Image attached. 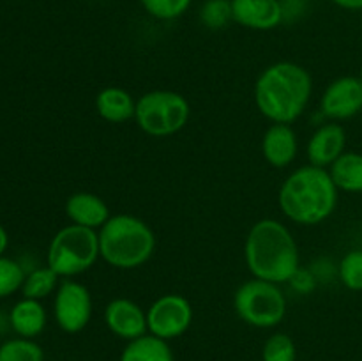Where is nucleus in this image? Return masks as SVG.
Wrapping results in <instances>:
<instances>
[{
  "mask_svg": "<svg viewBox=\"0 0 362 361\" xmlns=\"http://www.w3.org/2000/svg\"><path fill=\"white\" fill-rule=\"evenodd\" d=\"M346 151V131L339 122H322L311 134L306 147L310 165L329 168Z\"/></svg>",
  "mask_w": 362,
  "mask_h": 361,
  "instance_id": "f8f14e48",
  "label": "nucleus"
},
{
  "mask_svg": "<svg viewBox=\"0 0 362 361\" xmlns=\"http://www.w3.org/2000/svg\"><path fill=\"white\" fill-rule=\"evenodd\" d=\"M200 21L205 28L221 30L233 21L232 0H205L200 7Z\"/></svg>",
  "mask_w": 362,
  "mask_h": 361,
  "instance_id": "5701e85b",
  "label": "nucleus"
},
{
  "mask_svg": "<svg viewBox=\"0 0 362 361\" xmlns=\"http://www.w3.org/2000/svg\"><path fill=\"white\" fill-rule=\"evenodd\" d=\"M264 361H297V347L286 333H272L262 349Z\"/></svg>",
  "mask_w": 362,
  "mask_h": 361,
  "instance_id": "b1692460",
  "label": "nucleus"
},
{
  "mask_svg": "<svg viewBox=\"0 0 362 361\" xmlns=\"http://www.w3.org/2000/svg\"><path fill=\"white\" fill-rule=\"evenodd\" d=\"M357 76H359L361 80H362V64H361V67H359V74H357Z\"/></svg>",
  "mask_w": 362,
  "mask_h": 361,
  "instance_id": "473e14b6",
  "label": "nucleus"
},
{
  "mask_svg": "<svg viewBox=\"0 0 362 361\" xmlns=\"http://www.w3.org/2000/svg\"><path fill=\"white\" fill-rule=\"evenodd\" d=\"M119 361H175L168 342L158 336L147 335L127 342Z\"/></svg>",
  "mask_w": 362,
  "mask_h": 361,
  "instance_id": "6ab92c4d",
  "label": "nucleus"
},
{
  "mask_svg": "<svg viewBox=\"0 0 362 361\" xmlns=\"http://www.w3.org/2000/svg\"><path fill=\"white\" fill-rule=\"evenodd\" d=\"M310 271L313 273L317 283H334L338 282V262L332 260L331 257H318L311 262V265H308Z\"/></svg>",
  "mask_w": 362,
  "mask_h": 361,
  "instance_id": "bb28decb",
  "label": "nucleus"
},
{
  "mask_svg": "<svg viewBox=\"0 0 362 361\" xmlns=\"http://www.w3.org/2000/svg\"><path fill=\"white\" fill-rule=\"evenodd\" d=\"M193 315V306L182 294H163L147 310L148 333L166 342L179 338L189 329Z\"/></svg>",
  "mask_w": 362,
  "mask_h": 361,
  "instance_id": "1a4fd4ad",
  "label": "nucleus"
},
{
  "mask_svg": "<svg viewBox=\"0 0 362 361\" xmlns=\"http://www.w3.org/2000/svg\"><path fill=\"white\" fill-rule=\"evenodd\" d=\"M95 110L106 122L122 124L134 119L136 101L122 87H106L95 98Z\"/></svg>",
  "mask_w": 362,
  "mask_h": 361,
  "instance_id": "dca6fc26",
  "label": "nucleus"
},
{
  "mask_svg": "<svg viewBox=\"0 0 362 361\" xmlns=\"http://www.w3.org/2000/svg\"><path fill=\"white\" fill-rule=\"evenodd\" d=\"M299 152L297 133L290 124H272L262 138V154L274 168H286L292 165Z\"/></svg>",
  "mask_w": 362,
  "mask_h": 361,
  "instance_id": "4468645a",
  "label": "nucleus"
},
{
  "mask_svg": "<svg viewBox=\"0 0 362 361\" xmlns=\"http://www.w3.org/2000/svg\"><path fill=\"white\" fill-rule=\"evenodd\" d=\"M313 94V78L300 64H271L255 81V105L272 124H292L306 112Z\"/></svg>",
  "mask_w": 362,
  "mask_h": 361,
  "instance_id": "f257e3e1",
  "label": "nucleus"
},
{
  "mask_svg": "<svg viewBox=\"0 0 362 361\" xmlns=\"http://www.w3.org/2000/svg\"><path fill=\"white\" fill-rule=\"evenodd\" d=\"M59 283L60 276L48 265H42V268H34L27 273L21 292H23V297L41 301L55 292L59 289Z\"/></svg>",
  "mask_w": 362,
  "mask_h": 361,
  "instance_id": "aec40b11",
  "label": "nucleus"
},
{
  "mask_svg": "<svg viewBox=\"0 0 362 361\" xmlns=\"http://www.w3.org/2000/svg\"><path fill=\"white\" fill-rule=\"evenodd\" d=\"M7 244H9V237H7L6 229L0 225V255H4V251L7 250Z\"/></svg>",
  "mask_w": 362,
  "mask_h": 361,
  "instance_id": "7c9ffc66",
  "label": "nucleus"
},
{
  "mask_svg": "<svg viewBox=\"0 0 362 361\" xmlns=\"http://www.w3.org/2000/svg\"><path fill=\"white\" fill-rule=\"evenodd\" d=\"M288 285L292 287L297 294L306 296V294H311L315 289H317L318 283L317 280H315L313 273L310 271V268H303V265H300V268L296 271V275L290 278Z\"/></svg>",
  "mask_w": 362,
  "mask_h": 361,
  "instance_id": "cd10ccee",
  "label": "nucleus"
},
{
  "mask_svg": "<svg viewBox=\"0 0 362 361\" xmlns=\"http://www.w3.org/2000/svg\"><path fill=\"white\" fill-rule=\"evenodd\" d=\"M235 314L247 326L258 329L276 328L286 315V296L278 283L251 278L233 294Z\"/></svg>",
  "mask_w": 362,
  "mask_h": 361,
  "instance_id": "0eeeda50",
  "label": "nucleus"
},
{
  "mask_svg": "<svg viewBox=\"0 0 362 361\" xmlns=\"http://www.w3.org/2000/svg\"><path fill=\"white\" fill-rule=\"evenodd\" d=\"M362 112V80L345 74L327 85L320 99V113L329 120L341 122L357 117Z\"/></svg>",
  "mask_w": 362,
  "mask_h": 361,
  "instance_id": "9d476101",
  "label": "nucleus"
},
{
  "mask_svg": "<svg viewBox=\"0 0 362 361\" xmlns=\"http://www.w3.org/2000/svg\"><path fill=\"white\" fill-rule=\"evenodd\" d=\"M101 258L115 269H138L147 264L156 251L154 230L133 214H112L98 230Z\"/></svg>",
  "mask_w": 362,
  "mask_h": 361,
  "instance_id": "20e7f679",
  "label": "nucleus"
},
{
  "mask_svg": "<svg viewBox=\"0 0 362 361\" xmlns=\"http://www.w3.org/2000/svg\"><path fill=\"white\" fill-rule=\"evenodd\" d=\"M281 2L283 23L299 21L308 11V0H279Z\"/></svg>",
  "mask_w": 362,
  "mask_h": 361,
  "instance_id": "c85d7f7f",
  "label": "nucleus"
},
{
  "mask_svg": "<svg viewBox=\"0 0 362 361\" xmlns=\"http://www.w3.org/2000/svg\"><path fill=\"white\" fill-rule=\"evenodd\" d=\"M92 311L94 303L87 285L78 280L64 278L53 297V317L57 326L69 335L80 333L90 322Z\"/></svg>",
  "mask_w": 362,
  "mask_h": 361,
  "instance_id": "6e6552de",
  "label": "nucleus"
},
{
  "mask_svg": "<svg viewBox=\"0 0 362 361\" xmlns=\"http://www.w3.org/2000/svg\"><path fill=\"white\" fill-rule=\"evenodd\" d=\"M338 282L352 292H362V248H352L339 258Z\"/></svg>",
  "mask_w": 362,
  "mask_h": 361,
  "instance_id": "412c9836",
  "label": "nucleus"
},
{
  "mask_svg": "<svg viewBox=\"0 0 362 361\" xmlns=\"http://www.w3.org/2000/svg\"><path fill=\"white\" fill-rule=\"evenodd\" d=\"M278 202L281 212L290 222L313 227L334 214L339 190L327 168L303 165L283 180Z\"/></svg>",
  "mask_w": 362,
  "mask_h": 361,
  "instance_id": "7ed1b4c3",
  "label": "nucleus"
},
{
  "mask_svg": "<svg viewBox=\"0 0 362 361\" xmlns=\"http://www.w3.org/2000/svg\"><path fill=\"white\" fill-rule=\"evenodd\" d=\"M233 21L251 30H272L283 23L279 0H232Z\"/></svg>",
  "mask_w": 362,
  "mask_h": 361,
  "instance_id": "ddd939ff",
  "label": "nucleus"
},
{
  "mask_svg": "<svg viewBox=\"0 0 362 361\" xmlns=\"http://www.w3.org/2000/svg\"><path fill=\"white\" fill-rule=\"evenodd\" d=\"M66 214L74 225L92 230H99L112 218L108 204L90 191H78L71 195L66 202Z\"/></svg>",
  "mask_w": 362,
  "mask_h": 361,
  "instance_id": "2eb2a0df",
  "label": "nucleus"
},
{
  "mask_svg": "<svg viewBox=\"0 0 362 361\" xmlns=\"http://www.w3.org/2000/svg\"><path fill=\"white\" fill-rule=\"evenodd\" d=\"M338 7L346 11H362V0H332Z\"/></svg>",
  "mask_w": 362,
  "mask_h": 361,
  "instance_id": "c756f323",
  "label": "nucleus"
},
{
  "mask_svg": "<svg viewBox=\"0 0 362 361\" xmlns=\"http://www.w3.org/2000/svg\"><path fill=\"white\" fill-rule=\"evenodd\" d=\"M0 361H45V353L32 338L18 336L0 345Z\"/></svg>",
  "mask_w": 362,
  "mask_h": 361,
  "instance_id": "4be33fe9",
  "label": "nucleus"
},
{
  "mask_svg": "<svg viewBox=\"0 0 362 361\" xmlns=\"http://www.w3.org/2000/svg\"><path fill=\"white\" fill-rule=\"evenodd\" d=\"M105 324L119 338L131 342L147 335V311L127 297H115L105 308Z\"/></svg>",
  "mask_w": 362,
  "mask_h": 361,
  "instance_id": "9b49d317",
  "label": "nucleus"
},
{
  "mask_svg": "<svg viewBox=\"0 0 362 361\" xmlns=\"http://www.w3.org/2000/svg\"><path fill=\"white\" fill-rule=\"evenodd\" d=\"M98 258H101L98 230L69 223L49 241L46 265L60 278H74L95 265Z\"/></svg>",
  "mask_w": 362,
  "mask_h": 361,
  "instance_id": "39448f33",
  "label": "nucleus"
},
{
  "mask_svg": "<svg viewBox=\"0 0 362 361\" xmlns=\"http://www.w3.org/2000/svg\"><path fill=\"white\" fill-rule=\"evenodd\" d=\"M244 260L253 278L288 283L300 268L297 241L288 227L276 218L258 219L244 243Z\"/></svg>",
  "mask_w": 362,
  "mask_h": 361,
  "instance_id": "f03ea898",
  "label": "nucleus"
},
{
  "mask_svg": "<svg viewBox=\"0 0 362 361\" xmlns=\"http://www.w3.org/2000/svg\"><path fill=\"white\" fill-rule=\"evenodd\" d=\"M144 9L156 20L170 21L182 16L193 0H140Z\"/></svg>",
  "mask_w": 362,
  "mask_h": 361,
  "instance_id": "a878e982",
  "label": "nucleus"
},
{
  "mask_svg": "<svg viewBox=\"0 0 362 361\" xmlns=\"http://www.w3.org/2000/svg\"><path fill=\"white\" fill-rule=\"evenodd\" d=\"M25 276L27 271L21 262L0 255V299L20 290L23 287Z\"/></svg>",
  "mask_w": 362,
  "mask_h": 361,
  "instance_id": "393cba45",
  "label": "nucleus"
},
{
  "mask_svg": "<svg viewBox=\"0 0 362 361\" xmlns=\"http://www.w3.org/2000/svg\"><path fill=\"white\" fill-rule=\"evenodd\" d=\"M9 321L11 329L18 336L34 338V336L41 335L45 331L48 315H46V310L41 301L23 297V299H20L11 308Z\"/></svg>",
  "mask_w": 362,
  "mask_h": 361,
  "instance_id": "f3484780",
  "label": "nucleus"
},
{
  "mask_svg": "<svg viewBox=\"0 0 362 361\" xmlns=\"http://www.w3.org/2000/svg\"><path fill=\"white\" fill-rule=\"evenodd\" d=\"M9 328H11L9 315H6V314H2V311H0V335H4V333H6Z\"/></svg>",
  "mask_w": 362,
  "mask_h": 361,
  "instance_id": "2f4dec72",
  "label": "nucleus"
},
{
  "mask_svg": "<svg viewBox=\"0 0 362 361\" xmlns=\"http://www.w3.org/2000/svg\"><path fill=\"white\" fill-rule=\"evenodd\" d=\"M191 106L182 94L175 91H148L136 99L134 120L145 134L166 138L177 134L189 120Z\"/></svg>",
  "mask_w": 362,
  "mask_h": 361,
  "instance_id": "423d86ee",
  "label": "nucleus"
},
{
  "mask_svg": "<svg viewBox=\"0 0 362 361\" xmlns=\"http://www.w3.org/2000/svg\"><path fill=\"white\" fill-rule=\"evenodd\" d=\"M336 188L343 193H362V152L345 151L331 166H329Z\"/></svg>",
  "mask_w": 362,
  "mask_h": 361,
  "instance_id": "a211bd4d",
  "label": "nucleus"
}]
</instances>
